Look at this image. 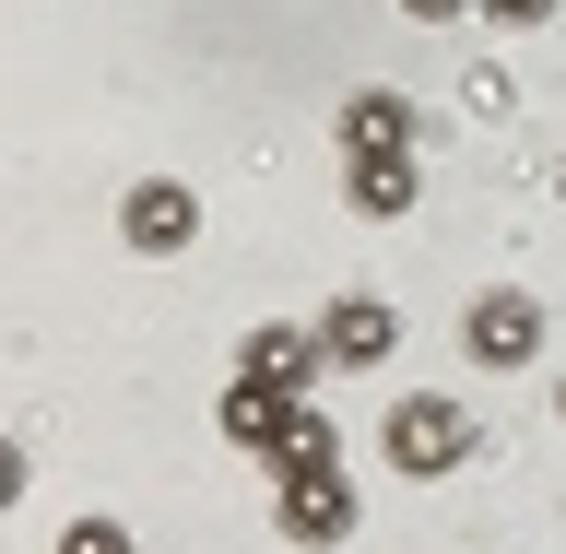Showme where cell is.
<instances>
[{"instance_id":"cell-12","label":"cell","mask_w":566,"mask_h":554,"mask_svg":"<svg viewBox=\"0 0 566 554\" xmlns=\"http://www.w3.org/2000/svg\"><path fill=\"white\" fill-rule=\"evenodd\" d=\"M60 554H130V531H118V520H71Z\"/></svg>"},{"instance_id":"cell-1","label":"cell","mask_w":566,"mask_h":554,"mask_svg":"<svg viewBox=\"0 0 566 554\" xmlns=\"http://www.w3.org/2000/svg\"><path fill=\"white\" fill-rule=\"evenodd\" d=\"M389 472L401 484H449L460 460H472V401L460 389H413V401H389Z\"/></svg>"},{"instance_id":"cell-5","label":"cell","mask_w":566,"mask_h":554,"mask_svg":"<svg viewBox=\"0 0 566 554\" xmlns=\"http://www.w3.org/2000/svg\"><path fill=\"white\" fill-rule=\"evenodd\" d=\"M389 354H401V307L389 295H343L318 318V366H389Z\"/></svg>"},{"instance_id":"cell-6","label":"cell","mask_w":566,"mask_h":554,"mask_svg":"<svg viewBox=\"0 0 566 554\" xmlns=\"http://www.w3.org/2000/svg\"><path fill=\"white\" fill-rule=\"evenodd\" d=\"M237 378H272V389H295L307 401V378H318V331H295V318H260L237 343Z\"/></svg>"},{"instance_id":"cell-14","label":"cell","mask_w":566,"mask_h":554,"mask_svg":"<svg viewBox=\"0 0 566 554\" xmlns=\"http://www.w3.org/2000/svg\"><path fill=\"white\" fill-rule=\"evenodd\" d=\"M401 12H413V24H460V12H472V0H401Z\"/></svg>"},{"instance_id":"cell-8","label":"cell","mask_w":566,"mask_h":554,"mask_svg":"<svg viewBox=\"0 0 566 554\" xmlns=\"http://www.w3.org/2000/svg\"><path fill=\"white\" fill-rule=\"evenodd\" d=\"M283 414H295V389H272V378H237L224 401H212V425H224L237 449H272V437H283Z\"/></svg>"},{"instance_id":"cell-4","label":"cell","mask_w":566,"mask_h":554,"mask_svg":"<svg viewBox=\"0 0 566 554\" xmlns=\"http://www.w3.org/2000/svg\"><path fill=\"white\" fill-rule=\"evenodd\" d=\"M460 343H472V366H531L543 354V295H520V283L472 295L460 307Z\"/></svg>"},{"instance_id":"cell-3","label":"cell","mask_w":566,"mask_h":554,"mask_svg":"<svg viewBox=\"0 0 566 554\" xmlns=\"http://www.w3.org/2000/svg\"><path fill=\"white\" fill-rule=\"evenodd\" d=\"M118 237H130L142 260H177V248L201 237V201H189V177H130V189H118Z\"/></svg>"},{"instance_id":"cell-2","label":"cell","mask_w":566,"mask_h":554,"mask_svg":"<svg viewBox=\"0 0 566 554\" xmlns=\"http://www.w3.org/2000/svg\"><path fill=\"white\" fill-rule=\"evenodd\" d=\"M272 520H283V543L331 554V543H354L366 495H354V472H343V460H307V472H272Z\"/></svg>"},{"instance_id":"cell-13","label":"cell","mask_w":566,"mask_h":554,"mask_svg":"<svg viewBox=\"0 0 566 554\" xmlns=\"http://www.w3.org/2000/svg\"><path fill=\"white\" fill-rule=\"evenodd\" d=\"M0 508H24V449L0 437Z\"/></svg>"},{"instance_id":"cell-7","label":"cell","mask_w":566,"mask_h":554,"mask_svg":"<svg viewBox=\"0 0 566 554\" xmlns=\"http://www.w3.org/2000/svg\"><path fill=\"white\" fill-rule=\"evenodd\" d=\"M343 201L366 224H401L413 212V154H343Z\"/></svg>"},{"instance_id":"cell-10","label":"cell","mask_w":566,"mask_h":554,"mask_svg":"<svg viewBox=\"0 0 566 554\" xmlns=\"http://www.w3.org/2000/svg\"><path fill=\"white\" fill-rule=\"evenodd\" d=\"M307 460H343V437H331V414H318V401H295V414H283V437H272V472H307Z\"/></svg>"},{"instance_id":"cell-11","label":"cell","mask_w":566,"mask_h":554,"mask_svg":"<svg viewBox=\"0 0 566 554\" xmlns=\"http://www.w3.org/2000/svg\"><path fill=\"white\" fill-rule=\"evenodd\" d=\"M472 12H484V24H507V35H531V24H555L566 0H472Z\"/></svg>"},{"instance_id":"cell-15","label":"cell","mask_w":566,"mask_h":554,"mask_svg":"<svg viewBox=\"0 0 566 554\" xmlns=\"http://www.w3.org/2000/svg\"><path fill=\"white\" fill-rule=\"evenodd\" d=\"M555 414H566V389H555Z\"/></svg>"},{"instance_id":"cell-9","label":"cell","mask_w":566,"mask_h":554,"mask_svg":"<svg viewBox=\"0 0 566 554\" xmlns=\"http://www.w3.org/2000/svg\"><path fill=\"white\" fill-rule=\"evenodd\" d=\"M343 154H413V106L401 95H354L343 106Z\"/></svg>"}]
</instances>
